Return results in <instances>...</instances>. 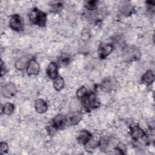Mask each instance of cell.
Wrapping results in <instances>:
<instances>
[{"mask_svg": "<svg viewBox=\"0 0 155 155\" xmlns=\"http://www.w3.org/2000/svg\"><path fill=\"white\" fill-rule=\"evenodd\" d=\"M82 107L87 111L98 108L100 105V101L95 93L88 91L87 93L80 99Z\"/></svg>", "mask_w": 155, "mask_h": 155, "instance_id": "obj_1", "label": "cell"}, {"mask_svg": "<svg viewBox=\"0 0 155 155\" xmlns=\"http://www.w3.org/2000/svg\"><path fill=\"white\" fill-rule=\"evenodd\" d=\"M30 21L39 27H43L46 25L47 14L37 8H34L29 14Z\"/></svg>", "mask_w": 155, "mask_h": 155, "instance_id": "obj_2", "label": "cell"}, {"mask_svg": "<svg viewBox=\"0 0 155 155\" xmlns=\"http://www.w3.org/2000/svg\"><path fill=\"white\" fill-rule=\"evenodd\" d=\"M123 58L127 62L138 61L140 58V51L134 46L127 47L123 50Z\"/></svg>", "mask_w": 155, "mask_h": 155, "instance_id": "obj_3", "label": "cell"}, {"mask_svg": "<svg viewBox=\"0 0 155 155\" xmlns=\"http://www.w3.org/2000/svg\"><path fill=\"white\" fill-rule=\"evenodd\" d=\"M130 135L132 139L136 142L146 138V133L137 125L130 127Z\"/></svg>", "mask_w": 155, "mask_h": 155, "instance_id": "obj_4", "label": "cell"}, {"mask_svg": "<svg viewBox=\"0 0 155 155\" xmlns=\"http://www.w3.org/2000/svg\"><path fill=\"white\" fill-rule=\"evenodd\" d=\"M9 26L16 31L19 32L23 30V22L18 14H15L12 16L9 22Z\"/></svg>", "mask_w": 155, "mask_h": 155, "instance_id": "obj_5", "label": "cell"}, {"mask_svg": "<svg viewBox=\"0 0 155 155\" xmlns=\"http://www.w3.org/2000/svg\"><path fill=\"white\" fill-rule=\"evenodd\" d=\"M113 45L110 43H101L98 48L99 56L101 59L107 57L113 50Z\"/></svg>", "mask_w": 155, "mask_h": 155, "instance_id": "obj_6", "label": "cell"}, {"mask_svg": "<svg viewBox=\"0 0 155 155\" xmlns=\"http://www.w3.org/2000/svg\"><path fill=\"white\" fill-rule=\"evenodd\" d=\"M67 124L66 116L62 114H57L52 120V125L56 130L63 129Z\"/></svg>", "mask_w": 155, "mask_h": 155, "instance_id": "obj_7", "label": "cell"}, {"mask_svg": "<svg viewBox=\"0 0 155 155\" xmlns=\"http://www.w3.org/2000/svg\"><path fill=\"white\" fill-rule=\"evenodd\" d=\"M17 92L16 85L12 82L6 84L2 88V94L5 97H13Z\"/></svg>", "mask_w": 155, "mask_h": 155, "instance_id": "obj_8", "label": "cell"}, {"mask_svg": "<svg viewBox=\"0 0 155 155\" xmlns=\"http://www.w3.org/2000/svg\"><path fill=\"white\" fill-rule=\"evenodd\" d=\"M119 11L124 16L131 15L134 12V6L128 1H123L119 5Z\"/></svg>", "mask_w": 155, "mask_h": 155, "instance_id": "obj_9", "label": "cell"}, {"mask_svg": "<svg viewBox=\"0 0 155 155\" xmlns=\"http://www.w3.org/2000/svg\"><path fill=\"white\" fill-rule=\"evenodd\" d=\"M82 113L79 111H73L70 113L67 116V124L69 125L78 124L82 119Z\"/></svg>", "mask_w": 155, "mask_h": 155, "instance_id": "obj_10", "label": "cell"}, {"mask_svg": "<svg viewBox=\"0 0 155 155\" xmlns=\"http://www.w3.org/2000/svg\"><path fill=\"white\" fill-rule=\"evenodd\" d=\"M27 72L28 75H36L39 72V65L34 58L30 59L27 66Z\"/></svg>", "mask_w": 155, "mask_h": 155, "instance_id": "obj_11", "label": "cell"}, {"mask_svg": "<svg viewBox=\"0 0 155 155\" xmlns=\"http://www.w3.org/2000/svg\"><path fill=\"white\" fill-rule=\"evenodd\" d=\"M92 139L91 134L87 130H82L80 131L78 134V142L82 145H87L89 141Z\"/></svg>", "mask_w": 155, "mask_h": 155, "instance_id": "obj_12", "label": "cell"}, {"mask_svg": "<svg viewBox=\"0 0 155 155\" xmlns=\"http://www.w3.org/2000/svg\"><path fill=\"white\" fill-rule=\"evenodd\" d=\"M116 82L111 78L105 79L101 84V89L106 92L110 91L116 87Z\"/></svg>", "mask_w": 155, "mask_h": 155, "instance_id": "obj_13", "label": "cell"}, {"mask_svg": "<svg viewBox=\"0 0 155 155\" xmlns=\"http://www.w3.org/2000/svg\"><path fill=\"white\" fill-rule=\"evenodd\" d=\"M47 74L51 79H54L58 76V68L56 62H51L48 64L47 68Z\"/></svg>", "mask_w": 155, "mask_h": 155, "instance_id": "obj_14", "label": "cell"}, {"mask_svg": "<svg viewBox=\"0 0 155 155\" xmlns=\"http://www.w3.org/2000/svg\"><path fill=\"white\" fill-rule=\"evenodd\" d=\"M35 108L38 113L42 114L46 112L48 108V105L45 101L42 99H38L35 101Z\"/></svg>", "mask_w": 155, "mask_h": 155, "instance_id": "obj_15", "label": "cell"}, {"mask_svg": "<svg viewBox=\"0 0 155 155\" xmlns=\"http://www.w3.org/2000/svg\"><path fill=\"white\" fill-rule=\"evenodd\" d=\"M141 80L142 82L145 83L147 85L151 84L154 80V75L153 72L151 70L147 71L146 73L142 76Z\"/></svg>", "mask_w": 155, "mask_h": 155, "instance_id": "obj_16", "label": "cell"}, {"mask_svg": "<svg viewBox=\"0 0 155 155\" xmlns=\"http://www.w3.org/2000/svg\"><path fill=\"white\" fill-rule=\"evenodd\" d=\"M65 82L64 79L61 76H58L54 79L53 86L56 91H60L64 87Z\"/></svg>", "mask_w": 155, "mask_h": 155, "instance_id": "obj_17", "label": "cell"}, {"mask_svg": "<svg viewBox=\"0 0 155 155\" xmlns=\"http://www.w3.org/2000/svg\"><path fill=\"white\" fill-rule=\"evenodd\" d=\"M30 60H28L27 58H21L17 61L15 63V67L18 70H23L25 67H27V64L28 63V61Z\"/></svg>", "mask_w": 155, "mask_h": 155, "instance_id": "obj_18", "label": "cell"}, {"mask_svg": "<svg viewBox=\"0 0 155 155\" xmlns=\"http://www.w3.org/2000/svg\"><path fill=\"white\" fill-rule=\"evenodd\" d=\"M15 109V106L12 103H6L2 107V112L4 114L10 115L13 113Z\"/></svg>", "mask_w": 155, "mask_h": 155, "instance_id": "obj_19", "label": "cell"}, {"mask_svg": "<svg viewBox=\"0 0 155 155\" xmlns=\"http://www.w3.org/2000/svg\"><path fill=\"white\" fill-rule=\"evenodd\" d=\"M58 61L60 65H65L70 62V57L66 54H62L58 58Z\"/></svg>", "mask_w": 155, "mask_h": 155, "instance_id": "obj_20", "label": "cell"}, {"mask_svg": "<svg viewBox=\"0 0 155 155\" xmlns=\"http://www.w3.org/2000/svg\"><path fill=\"white\" fill-rule=\"evenodd\" d=\"M88 91L87 90V88L84 87V86H82L81 87V88H79L78 90H77V92H76V96L77 97L80 99H81L83 96H84L88 92Z\"/></svg>", "mask_w": 155, "mask_h": 155, "instance_id": "obj_21", "label": "cell"}, {"mask_svg": "<svg viewBox=\"0 0 155 155\" xmlns=\"http://www.w3.org/2000/svg\"><path fill=\"white\" fill-rule=\"evenodd\" d=\"M97 4V1H90L85 4V7L88 10H93L96 8Z\"/></svg>", "mask_w": 155, "mask_h": 155, "instance_id": "obj_22", "label": "cell"}, {"mask_svg": "<svg viewBox=\"0 0 155 155\" xmlns=\"http://www.w3.org/2000/svg\"><path fill=\"white\" fill-rule=\"evenodd\" d=\"M8 147L6 142H1L0 143V153L1 154H4L5 153H7L8 151Z\"/></svg>", "mask_w": 155, "mask_h": 155, "instance_id": "obj_23", "label": "cell"}, {"mask_svg": "<svg viewBox=\"0 0 155 155\" xmlns=\"http://www.w3.org/2000/svg\"><path fill=\"white\" fill-rule=\"evenodd\" d=\"M90 38V32L88 30L84 29L82 32V38L83 40H87Z\"/></svg>", "mask_w": 155, "mask_h": 155, "instance_id": "obj_24", "label": "cell"}, {"mask_svg": "<svg viewBox=\"0 0 155 155\" xmlns=\"http://www.w3.org/2000/svg\"><path fill=\"white\" fill-rule=\"evenodd\" d=\"M62 7V4H61V2H57L52 5L51 10H53V11H58L61 9Z\"/></svg>", "mask_w": 155, "mask_h": 155, "instance_id": "obj_25", "label": "cell"}, {"mask_svg": "<svg viewBox=\"0 0 155 155\" xmlns=\"http://www.w3.org/2000/svg\"><path fill=\"white\" fill-rule=\"evenodd\" d=\"M5 67L4 64L2 61H1V76H2L5 73Z\"/></svg>", "mask_w": 155, "mask_h": 155, "instance_id": "obj_26", "label": "cell"}]
</instances>
